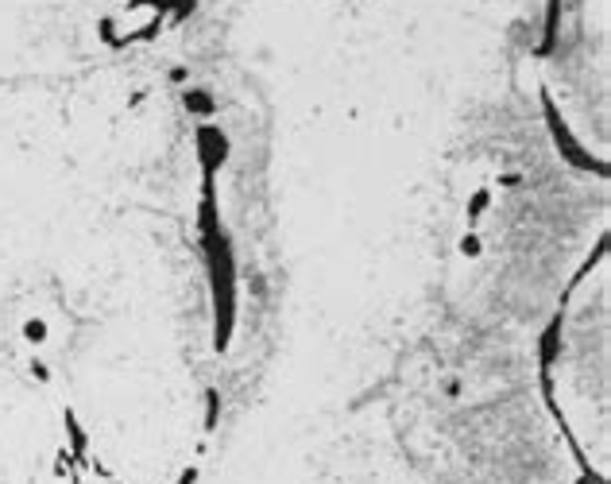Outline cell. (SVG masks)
Returning a JSON list of instances; mask_svg holds the SVG:
<instances>
[{
  "label": "cell",
  "instance_id": "1",
  "mask_svg": "<svg viewBox=\"0 0 611 484\" xmlns=\"http://www.w3.org/2000/svg\"><path fill=\"white\" fill-rule=\"evenodd\" d=\"M461 252H464V256H476V252H480V241H476V236H464V241H461Z\"/></svg>",
  "mask_w": 611,
  "mask_h": 484
},
{
  "label": "cell",
  "instance_id": "2",
  "mask_svg": "<svg viewBox=\"0 0 611 484\" xmlns=\"http://www.w3.org/2000/svg\"><path fill=\"white\" fill-rule=\"evenodd\" d=\"M194 477H197V473L190 469V473H182V480H178V484H194Z\"/></svg>",
  "mask_w": 611,
  "mask_h": 484
}]
</instances>
